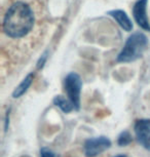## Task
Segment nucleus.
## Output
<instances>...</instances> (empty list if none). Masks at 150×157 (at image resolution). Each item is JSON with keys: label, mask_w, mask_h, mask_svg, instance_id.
<instances>
[{"label": "nucleus", "mask_w": 150, "mask_h": 157, "mask_svg": "<svg viewBox=\"0 0 150 157\" xmlns=\"http://www.w3.org/2000/svg\"><path fill=\"white\" fill-rule=\"evenodd\" d=\"M40 157H56V154L48 148H41L40 149Z\"/></svg>", "instance_id": "11"}, {"label": "nucleus", "mask_w": 150, "mask_h": 157, "mask_svg": "<svg viewBox=\"0 0 150 157\" xmlns=\"http://www.w3.org/2000/svg\"><path fill=\"white\" fill-rule=\"evenodd\" d=\"M10 109L6 112V115H5V121H4V130L5 132H7L8 124H10Z\"/></svg>", "instance_id": "13"}, {"label": "nucleus", "mask_w": 150, "mask_h": 157, "mask_svg": "<svg viewBox=\"0 0 150 157\" xmlns=\"http://www.w3.org/2000/svg\"><path fill=\"white\" fill-rule=\"evenodd\" d=\"M115 157H125V155H117V156H115Z\"/></svg>", "instance_id": "14"}, {"label": "nucleus", "mask_w": 150, "mask_h": 157, "mask_svg": "<svg viewBox=\"0 0 150 157\" xmlns=\"http://www.w3.org/2000/svg\"><path fill=\"white\" fill-rule=\"evenodd\" d=\"M46 60H48V52H45L44 54L39 58V60L37 62V69H41V68L44 66Z\"/></svg>", "instance_id": "12"}, {"label": "nucleus", "mask_w": 150, "mask_h": 157, "mask_svg": "<svg viewBox=\"0 0 150 157\" xmlns=\"http://www.w3.org/2000/svg\"><path fill=\"white\" fill-rule=\"evenodd\" d=\"M147 0H138L133 8V14L136 22L141 28L146 31H150V24L146 14Z\"/></svg>", "instance_id": "6"}, {"label": "nucleus", "mask_w": 150, "mask_h": 157, "mask_svg": "<svg viewBox=\"0 0 150 157\" xmlns=\"http://www.w3.org/2000/svg\"><path fill=\"white\" fill-rule=\"evenodd\" d=\"M148 45V39L146 35L140 32L132 34L125 41L121 52L117 56V62L130 63L140 59Z\"/></svg>", "instance_id": "2"}, {"label": "nucleus", "mask_w": 150, "mask_h": 157, "mask_svg": "<svg viewBox=\"0 0 150 157\" xmlns=\"http://www.w3.org/2000/svg\"><path fill=\"white\" fill-rule=\"evenodd\" d=\"M33 78H34V74L30 73L23 79L22 82L14 88V90L13 93V99H19L23 94H25V93H27V90H29V87L31 86L32 82H33Z\"/></svg>", "instance_id": "8"}, {"label": "nucleus", "mask_w": 150, "mask_h": 157, "mask_svg": "<svg viewBox=\"0 0 150 157\" xmlns=\"http://www.w3.org/2000/svg\"><path fill=\"white\" fill-rule=\"evenodd\" d=\"M111 147L110 139L104 136L90 138L83 144V152L87 157H96L99 154L105 152Z\"/></svg>", "instance_id": "4"}, {"label": "nucleus", "mask_w": 150, "mask_h": 157, "mask_svg": "<svg viewBox=\"0 0 150 157\" xmlns=\"http://www.w3.org/2000/svg\"><path fill=\"white\" fill-rule=\"evenodd\" d=\"M34 26V13L27 3L16 2L8 8L3 20L4 33L11 38L26 36Z\"/></svg>", "instance_id": "1"}, {"label": "nucleus", "mask_w": 150, "mask_h": 157, "mask_svg": "<svg viewBox=\"0 0 150 157\" xmlns=\"http://www.w3.org/2000/svg\"><path fill=\"white\" fill-rule=\"evenodd\" d=\"M109 14L116 21L117 24L121 27L123 30L126 32H130L133 29V23L130 20L128 14L125 13V11L116 10H111L109 11Z\"/></svg>", "instance_id": "7"}, {"label": "nucleus", "mask_w": 150, "mask_h": 157, "mask_svg": "<svg viewBox=\"0 0 150 157\" xmlns=\"http://www.w3.org/2000/svg\"><path fill=\"white\" fill-rule=\"evenodd\" d=\"M125 157H126V156H125Z\"/></svg>", "instance_id": "15"}, {"label": "nucleus", "mask_w": 150, "mask_h": 157, "mask_svg": "<svg viewBox=\"0 0 150 157\" xmlns=\"http://www.w3.org/2000/svg\"><path fill=\"white\" fill-rule=\"evenodd\" d=\"M54 105L60 108L64 113H70V112L74 111L75 107L73 103L70 101L68 98H65L64 96H56L52 100Z\"/></svg>", "instance_id": "9"}, {"label": "nucleus", "mask_w": 150, "mask_h": 157, "mask_svg": "<svg viewBox=\"0 0 150 157\" xmlns=\"http://www.w3.org/2000/svg\"><path fill=\"white\" fill-rule=\"evenodd\" d=\"M134 132L138 143L150 151V119H138L135 122Z\"/></svg>", "instance_id": "5"}, {"label": "nucleus", "mask_w": 150, "mask_h": 157, "mask_svg": "<svg viewBox=\"0 0 150 157\" xmlns=\"http://www.w3.org/2000/svg\"><path fill=\"white\" fill-rule=\"evenodd\" d=\"M64 87L67 98L71 101L75 110L80 109V96L82 88V80L77 73L71 72L66 76L64 80Z\"/></svg>", "instance_id": "3"}, {"label": "nucleus", "mask_w": 150, "mask_h": 157, "mask_svg": "<svg viewBox=\"0 0 150 157\" xmlns=\"http://www.w3.org/2000/svg\"><path fill=\"white\" fill-rule=\"evenodd\" d=\"M132 141H133L132 135L128 132V130H125V132H122L121 134L118 136L117 144H118L119 146L123 147V146H128V145H130L132 143Z\"/></svg>", "instance_id": "10"}]
</instances>
